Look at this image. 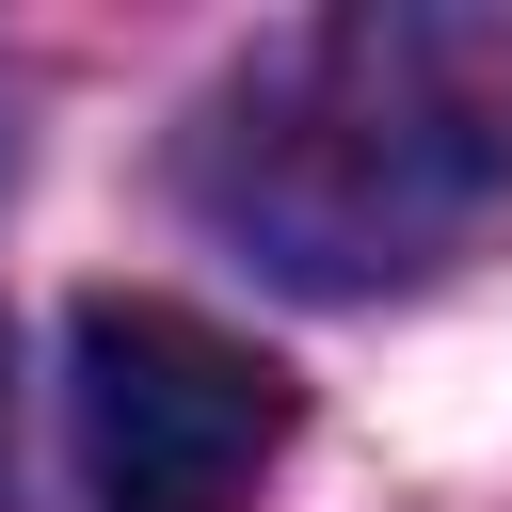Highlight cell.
<instances>
[{
	"label": "cell",
	"mask_w": 512,
	"mask_h": 512,
	"mask_svg": "<svg viewBox=\"0 0 512 512\" xmlns=\"http://www.w3.org/2000/svg\"><path fill=\"white\" fill-rule=\"evenodd\" d=\"M192 208L288 288H416L512 192V64L464 16H320L272 32L192 112Z\"/></svg>",
	"instance_id": "6da1fadb"
},
{
	"label": "cell",
	"mask_w": 512,
	"mask_h": 512,
	"mask_svg": "<svg viewBox=\"0 0 512 512\" xmlns=\"http://www.w3.org/2000/svg\"><path fill=\"white\" fill-rule=\"evenodd\" d=\"M64 416L96 512H240L288 464V368L160 288H96L64 320Z\"/></svg>",
	"instance_id": "7a4b0ae2"
},
{
	"label": "cell",
	"mask_w": 512,
	"mask_h": 512,
	"mask_svg": "<svg viewBox=\"0 0 512 512\" xmlns=\"http://www.w3.org/2000/svg\"><path fill=\"white\" fill-rule=\"evenodd\" d=\"M0 448H16V400H0Z\"/></svg>",
	"instance_id": "3957f363"
}]
</instances>
